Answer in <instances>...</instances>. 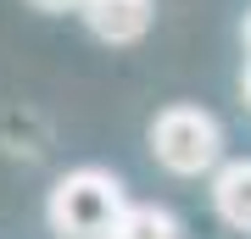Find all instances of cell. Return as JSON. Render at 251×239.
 <instances>
[{
  "label": "cell",
  "mask_w": 251,
  "mask_h": 239,
  "mask_svg": "<svg viewBox=\"0 0 251 239\" xmlns=\"http://www.w3.org/2000/svg\"><path fill=\"white\" fill-rule=\"evenodd\" d=\"M123 212H128L123 184L100 167H78V173L56 178V189L45 200V222L56 239H117Z\"/></svg>",
  "instance_id": "6da1fadb"
},
{
  "label": "cell",
  "mask_w": 251,
  "mask_h": 239,
  "mask_svg": "<svg viewBox=\"0 0 251 239\" xmlns=\"http://www.w3.org/2000/svg\"><path fill=\"white\" fill-rule=\"evenodd\" d=\"M151 156L173 178L218 173V161H224V128L201 106H162L156 123H151Z\"/></svg>",
  "instance_id": "7a4b0ae2"
},
{
  "label": "cell",
  "mask_w": 251,
  "mask_h": 239,
  "mask_svg": "<svg viewBox=\"0 0 251 239\" xmlns=\"http://www.w3.org/2000/svg\"><path fill=\"white\" fill-rule=\"evenodd\" d=\"M156 0H84V22H90L95 39L106 44H134L151 34Z\"/></svg>",
  "instance_id": "3957f363"
},
{
  "label": "cell",
  "mask_w": 251,
  "mask_h": 239,
  "mask_svg": "<svg viewBox=\"0 0 251 239\" xmlns=\"http://www.w3.org/2000/svg\"><path fill=\"white\" fill-rule=\"evenodd\" d=\"M212 212L234 234H251V156L246 161H218L212 173Z\"/></svg>",
  "instance_id": "277c9868"
},
{
  "label": "cell",
  "mask_w": 251,
  "mask_h": 239,
  "mask_svg": "<svg viewBox=\"0 0 251 239\" xmlns=\"http://www.w3.org/2000/svg\"><path fill=\"white\" fill-rule=\"evenodd\" d=\"M117 239H184V228H179V217L162 212V206H134L128 200L123 222H117Z\"/></svg>",
  "instance_id": "5b68a950"
},
{
  "label": "cell",
  "mask_w": 251,
  "mask_h": 239,
  "mask_svg": "<svg viewBox=\"0 0 251 239\" xmlns=\"http://www.w3.org/2000/svg\"><path fill=\"white\" fill-rule=\"evenodd\" d=\"M28 6H39V11H84V0H28Z\"/></svg>",
  "instance_id": "8992f818"
},
{
  "label": "cell",
  "mask_w": 251,
  "mask_h": 239,
  "mask_svg": "<svg viewBox=\"0 0 251 239\" xmlns=\"http://www.w3.org/2000/svg\"><path fill=\"white\" fill-rule=\"evenodd\" d=\"M240 89H246V111H251V62H246V84Z\"/></svg>",
  "instance_id": "52a82bcc"
},
{
  "label": "cell",
  "mask_w": 251,
  "mask_h": 239,
  "mask_svg": "<svg viewBox=\"0 0 251 239\" xmlns=\"http://www.w3.org/2000/svg\"><path fill=\"white\" fill-rule=\"evenodd\" d=\"M246 44H251V17H246Z\"/></svg>",
  "instance_id": "ba28073f"
}]
</instances>
